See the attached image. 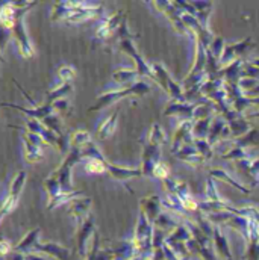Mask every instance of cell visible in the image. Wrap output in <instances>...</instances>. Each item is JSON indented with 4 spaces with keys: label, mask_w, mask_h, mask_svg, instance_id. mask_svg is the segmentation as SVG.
Here are the masks:
<instances>
[{
    "label": "cell",
    "mask_w": 259,
    "mask_h": 260,
    "mask_svg": "<svg viewBox=\"0 0 259 260\" xmlns=\"http://www.w3.org/2000/svg\"><path fill=\"white\" fill-rule=\"evenodd\" d=\"M26 9H18V15H17V20H15V24L12 27V34H14V38L17 40V44L21 50V55L26 56V58H31L34 55V50H32V46H31V41L26 35V30H24V26H23V15H24Z\"/></svg>",
    "instance_id": "6da1fadb"
},
{
    "label": "cell",
    "mask_w": 259,
    "mask_h": 260,
    "mask_svg": "<svg viewBox=\"0 0 259 260\" xmlns=\"http://www.w3.org/2000/svg\"><path fill=\"white\" fill-rule=\"evenodd\" d=\"M24 182H26V171H18L17 176L14 177L12 183H11V189H9V194L6 197L5 203L0 206V215L6 213V212H11L17 201H18V197H20V192L24 186Z\"/></svg>",
    "instance_id": "7a4b0ae2"
},
{
    "label": "cell",
    "mask_w": 259,
    "mask_h": 260,
    "mask_svg": "<svg viewBox=\"0 0 259 260\" xmlns=\"http://www.w3.org/2000/svg\"><path fill=\"white\" fill-rule=\"evenodd\" d=\"M147 91H149V86H146L144 83H138V85H135V86H132V88H128V89H125V91H119V92H111V94L100 95L99 100H97V103L93 105V106L90 108V111H99V109H102V108L111 105L112 102H116V100H119V99H122V97H125V95H128V94H146Z\"/></svg>",
    "instance_id": "3957f363"
},
{
    "label": "cell",
    "mask_w": 259,
    "mask_h": 260,
    "mask_svg": "<svg viewBox=\"0 0 259 260\" xmlns=\"http://www.w3.org/2000/svg\"><path fill=\"white\" fill-rule=\"evenodd\" d=\"M106 170L112 174V177H116L117 180H128L130 177H135V176H139L141 171L139 170H123V168H117V167H112L109 164H106Z\"/></svg>",
    "instance_id": "277c9868"
},
{
    "label": "cell",
    "mask_w": 259,
    "mask_h": 260,
    "mask_svg": "<svg viewBox=\"0 0 259 260\" xmlns=\"http://www.w3.org/2000/svg\"><path fill=\"white\" fill-rule=\"evenodd\" d=\"M117 114L119 112H116V114H112L102 126H100V129H99V133H97V136H99V139H106V138H109L111 135H112V132H114V127H116V121H117Z\"/></svg>",
    "instance_id": "5b68a950"
},
{
    "label": "cell",
    "mask_w": 259,
    "mask_h": 260,
    "mask_svg": "<svg viewBox=\"0 0 259 260\" xmlns=\"http://www.w3.org/2000/svg\"><path fill=\"white\" fill-rule=\"evenodd\" d=\"M85 170L93 174H100L106 171V162L103 159H90L85 165Z\"/></svg>",
    "instance_id": "8992f818"
},
{
    "label": "cell",
    "mask_w": 259,
    "mask_h": 260,
    "mask_svg": "<svg viewBox=\"0 0 259 260\" xmlns=\"http://www.w3.org/2000/svg\"><path fill=\"white\" fill-rule=\"evenodd\" d=\"M60 77L63 79V82L64 83H70L71 82V79L74 77V70L71 68V67H63V68H60Z\"/></svg>",
    "instance_id": "52a82bcc"
},
{
    "label": "cell",
    "mask_w": 259,
    "mask_h": 260,
    "mask_svg": "<svg viewBox=\"0 0 259 260\" xmlns=\"http://www.w3.org/2000/svg\"><path fill=\"white\" fill-rule=\"evenodd\" d=\"M9 248H11V245L8 244V242H0V254H6L8 251H9Z\"/></svg>",
    "instance_id": "ba28073f"
}]
</instances>
